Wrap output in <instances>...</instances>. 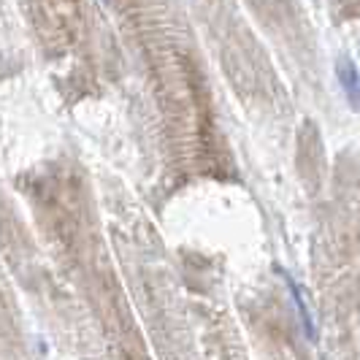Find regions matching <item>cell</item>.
<instances>
[{
	"label": "cell",
	"mask_w": 360,
	"mask_h": 360,
	"mask_svg": "<svg viewBox=\"0 0 360 360\" xmlns=\"http://www.w3.org/2000/svg\"><path fill=\"white\" fill-rule=\"evenodd\" d=\"M285 282H288V290H290V295H292V304H295L298 314H301V323H304L307 336H309V339H314V320H311V311H309V307H307L304 292H301V288L295 285V279H292V276H288V274H285Z\"/></svg>",
	"instance_id": "1"
},
{
	"label": "cell",
	"mask_w": 360,
	"mask_h": 360,
	"mask_svg": "<svg viewBox=\"0 0 360 360\" xmlns=\"http://www.w3.org/2000/svg\"><path fill=\"white\" fill-rule=\"evenodd\" d=\"M336 73H339V82H342V90L347 92V98H349V103L352 108L358 106V71H355V65L349 63V60H344L336 65Z\"/></svg>",
	"instance_id": "2"
},
{
	"label": "cell",
	"mask_w": 360,
	"mask_h": 360,
	"mask_svg": "<svg viewBox=\"0 0 360 360\" xmlns=\"http://www.w3.org/2000/svg\"><path fill=\"white\" fill-rule=\"evenodd\" d=\"M103 3H108V0H103Z\"/></svg>",
	"instance_id": "3"
}]
</instances>
